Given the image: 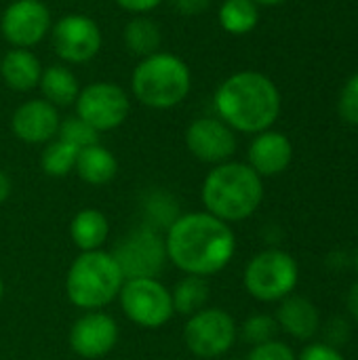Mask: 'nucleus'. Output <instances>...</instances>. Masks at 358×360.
Wrapping results in <instances>:
<instances>
[{"label": "nucleus", "instance_id": "nucleus-1", "mask_svg": "<svg viewBox=\"0 0 358 360\" xmlns=\"http://www.w3.org/2000/svg\"><path fill=\"white\" fill-rule=\"evenodd\" d=\"M167 259L192 276H213L222 272L236 253V236L230 224L207 211L177 215L165 234Z\"/></svg>", "mask_w": 358, "mask_h": 360}, {"label": "nucleus", "instance_id": "nucleus-2", "mask_svg": "<svg viewBox=\"0 0 358 360\" xmlns=\"http://www.w3.org/2000/svg\"><path fill=\"white\" fill-rule=\"evenodd\" d=\"M219 118L238 133H264L281 114L276 84L260 72H236L228 76L213 95Z\"/></svg>", "mask_w": 358, "mask_h": 360}, {"label": "nucleus", "instance_id": "nucleus-3", "mask_svg": "<svg viewBox=\"0 0 358 360\" xmlns=\"http://www.w3.org/2000/svg\"><path fill=\"white\" fill-rule=\"evenodd\" d=\"M200 198L205 211L226 224L251 217L264 200L262 177L245 162L215 165L203 181Z\"/></svg>", "mask_w": 358, "mask_h": 360}, {"label": "nucleus", "instance_id": "nucleus-4", "mask_svg": "<svg viewBox=\"0 0 358 360\" xmlns=\"http://www.w3.org/2000/svg\"><path fill=\"white\" fill-rule=\"evenodd\" d=\"M192 89V72L188 63L173 55L158 51L143 57L131 74V91L135 99L152 110H171L179 105Z\"/></svg>", "mask_w": 358, "mask_h": 360}, {"label": "nucleus", "instance_id": "nucleus-5", "mask_svg": "<svg viewBox=\"0 0 358 360\" xmlns=\"http://www.w3.org/2000/svg\"><path fill=\"white\" fill-rule=\"evenodd\" d=\"M124 285V274L114 259L112 253L99 251H84L80 253L65 276V295L68 300L84 310H101L114 300Z\"/></svg>", "mask_w": 358, "mask_h": 360}, {"label": "nucleus", "instance_id": "nucleus-6", "mask_svg": "<svg viewBox=\"0 0 358 360\" xmlns=\"http://www.w3.org/2000/svg\"><path fill=\"white\" fill-rule=\"evenodd\" d=\"M300 270L295 259L281 249H266L253 255L245 268V289L257 302H283L298 287Z\"/></svg>", "mask_w": 358, "mask_h": 360}, {"label": "nucleus", "instance_id": "nucleus-7", "mask_svg": "<svg viewBox=\"0 0 358 360\" xmlns=\"http://www.w3.org/2000/svg\"><path fill=\"white\" fill-rule=\"evenodd\" d=\"M118 302L124 316L141 329H160L175 314L171 291L158 278H127Z\"/></svg>", "mask_w": 358, "mask_h": 360}, {"label": "nucleus", "instance_id": "nucleus-8", "mask_svg": "<svg viewBox=\"0 0 358 360\" xmlns=\"http://www.w3.org/2000/svg\"><path fill=\"white\" fill-rule=\"evenodd\" d=\"M238 327L222 308H203L188 316L184 327V344L198 359H219L236 342Z\"/></svg>", "mask_w": 358, "mask_h": 360}, {"label": "nucleus", "instance_id": "nucleus-9", "mask_svg": "<svg viewBox=\"0 0 358 360\" xmlns=\"http://www.w3.org/2000/svg\"><path fill=\"white\" fill-rule=\"evenodd\" d=\"M124 281L127 278H156L167 262L165 236L152 226H141L127 234L112 251Z\"/></svg>", "mask_w": 358, "mask_h": 360}, {"label": "nucleus", "instance_id": "nucleus-10", "mask_svg": "<svg viewBox=\"0 0 358 360\" xmlns=\"http://www.w3.org/2000/svg\"><path fill=\"white\" fill-rule=\"evenodd\" d=\"M131 112V99L124 89L114 82H91L80 89L76 99V116L91 124L97 133L118 129Z\"/></svg>", "mask_w": 358, "mask_h": 360}, {"label": "nucleus", "instance_id": "nucleus-11", "mask_svg": "<svg viewBox=\"0 0 358 360\" xmlns=\"http://www.w3.org/2000/svg\"><path fill=\"white\" fill-rule=\"evenodd\" d=\"M51 40L61 61L80 65L97 57L103 36L97 21L80 13H70L55 21L51 27Z\"/></svg>", "mask_w": 358, "mask_h": 360}, {"label": "nucleus", "instance_id": "nucleus-12", "mask_svg": "<svg viewBox=\"0 0 358 360\" xmlns=\"http://www.w3.org/2000/svg\"><path fill=\"white\" fill-rule=\"evenodd\" d=\"M51 27V11L42 0H13L0 17V34L13 49L36 46Z\"/></svg>", "mask_w": 358, "mask_h": 360}, {"label": "nucleus", "instance_id": "nucleus-13", "mask_svg": "<svg viewBox=\"0 0 358 360\" xmlns=\"http://www.w3.org/2000/svg\"><path fill=\"white\" fill-rule=\"evenodd\" d=\"M186 146L196 160L215 167L228 162L234 156L236 135L222 118L203 116L188 124Z\"/></svg>", "mask_w": 358, "mask_h": 360}, {"label": "nucleus", "instance_id": "nucleus-14", "mask_svg": "<svg viewBox=\"0 0 358 360\" xmlns=\"http://www.w3.org/2000/svg\"><path fill=\"white\" fill-rule=\"evenodd\" d=\"M118 335V325L110 314L101 310H91L74 321L68 342L76 356L97 360L108 356L116 348Z\"/></svg>", "mask_w": 358, "mask_h": 360}, {"label": "nucleus", "instance_id": "nucleus-15", "mask_svg": "<svg viewBox=\"0 0 358 360\" xmlns=\"http://www.w3.org/2000/svg\"><path fill=\"white\" fill-rule=\"evenodd\" d=\"M61 118L53 103L46 99H27L23 101L11 118V129L17 139L23 143H49L57 137Z\"/></svg>", "mask_w": 358, "mask_h": 360}, {"label": "nucleus", "instance_id": "nucleus-16", "mask_svg": "<svg viewBox=\"0 0 358 360\" xmlns=\"http://www.w3.org/2000/svg\"><path fill=\"white\" fill-rule=\"evenodd\" d=\"M293 158V146L287 135L279 131L257 133L249 146V167L260 177H274L283 173Z\"/></svg>", "mask_w": 358, "mask_h": 360}, {"label": "nucleus", "instance_id": "nucleus-17", "mask_svg": "<svg viewBox=\"0 0 358 360\" xmlns=\"http://www.w3.org/2000/svg\"><path fill=\"white\" fill-rule=\"evenodd\" d=\"M274 319L279 323V329H283L295 340H310L321 327V316L317 306L302 295L285 297Z\"/></svg>", "mask_w": 358, "mask_h": 360}, {"label": "nucleus", "instance_id": "nucleus-18", "mask_svg": "<svg viewBox=\"0 0 358 360\" xmlns=\"http://www.w3.org/2000/svg\"><path fill=\"white\" fill-rule=\"evenodd\" d=\"M0 76L8 89L25 93L40 84L42 63L30 49H11L0 59Z\"/></svg>", "mask_w": 358, "mask_h": 360}, {"label": "nucleus", "instance_id": "nucleus-19", "mask_svg": "<svg viewBox=\"0 0 358 360\" xmlns=\"http://www.w3.org/2000/svg\"><path fill=\"white\" fill-rule=\"evenodd\" d=\"M74 171L89 186H106L118 175V160L108 148L95 143L78 152Z\"/></svg>", "mask_w": 358, "mask_h": 360}, {"label": "nucleus", "instance_id": "nucleus-20", "mask_svg": "<svg viewBox=\"0 0 358 360\" xmlns=\"http://www.w3.org/2000/svg\"><path fill=\"white\" fill-rule=\"evenodd\" d=\"M110 234L108 217L99 209H80L70 221V238L74 245L84 251H99Z\"/></svg>", "mask_w": 358, "mask_h": 360}, {"label": "nucleus", "instance_id": "nucleus-21", "mask_svg": "<svg viewBox=\"0 0 358 360\" xmlns=\"http://www.w3.org/2000/svg\"><path fill=\"white\" fill-rule=\"evenodd\" d=\"M38 86L42 91V99H46L55 108L76 103L78 93H80V84H78L76 74L65 65L42 68V76H40Z\"/></svg>", "mask_w": 358, "mask_h": 360}, {"label": "nucleus", "instance_id": "nucleus-22", "mask_svg": "<svg viewBox=\"0 0 358 360\" xmlns=\"http://www.w3.org/2000/svg\"><path fill=\"white\" fill-rule=\"evenodd\" d=\"M122 38H124V46L129 49V53L131 55H137L141 59L158 53V49L162 44L160 25L154 19L146 17V15H135L124 25Z\"/></svg>", "mask_w": 358, "mask_h": 360}, {"label": "nucleus", "instance_id": "nucleus-23", "mask_svg": "<svg viewBox=\"0 0 358 360\" xmlns=\"http://www.w3.org/2000/svg\"><path fill=\"white\" fill-rule=\"evenodd\" d=\"M173 300V310L184 316H192L198 310L205 308L209 300V283L203 276H192L186 274L171 291Z\"/></svg>", "mask_w": 358, "mask_h": 360}, {"label": "nucleus", "instance_id": "nucleus-24", "mask_svg": "<svg viewBox=\"0 0 358 360\" xmlns=\"http://www.w3.org/2000/svg\"><path fill=\"white\" fill-rule=\"evenodd\" d=\"M260 21V8L253 0H224L219 8V23L228 34H249Z\"/></svg>", "mask_w": 358, "mask_h": 360}, {"label": "nucleus", "instance_id": "nucleus-25", "mask_svg": "<svg viewBox=\"0 0 358 360\" xmlns=\"http://www.w3.org/2000/svg\"><path fill=\"white\" fill-rule=\"evenodd\" d=\"M78 152H80L78 148L55 137L53 141L44 143V150L40 156V167L49 177H65V175H70V171H74Z\"/></svg>", "mask_w": 358, "mask_h": 360}, {"label": "nucleus", "instance_id": "nucleus-26", "mask_svg": "<svg viewBox=\"0 0 358 360\" xmlns=\"http://www.w3.org/2000/svg\"><path fill=\"white\" fill-rule=\"evenodd\" d=\"M99 135L101 133H97L91 124H87L78 116H70V118L61 120L59 131H57V137L61 141H65V143H70V146H74L78 150L99 143Z\"/></svg>", "mask_w": 358, "mask_h": 360}, {"label": "nucleus", "instance_id": "nucleus-27", "mask_svg": "<svg viewBox=\"0 0 358 360\" xmlns=\"http://www.w3.org/2000/svg\"><path fill=\"white\" fill-rule=\"evenodd\" d=\"M279 333V323L274 316L270 314H255V316H249L243 327H241V335L247 344L251 346H260V344H266V342H272L274 335Z\"/></svg>", "mask_w": 358, "mask_h": 360}, {"label": "nucleus", "instance_id": "nucleus-28", "mask_svg": "<svg viewBox=\"0 0 358 360\" xmlns=\"http://www.w3.org/2000/svg\"><path fill=\"white\" fill-rule=\"evenodd\" d=\"M247 360H298V356L287 344L272 340V342L253 346Z\"/></svg>", "mask_w": 358, "mask_h": 360}, {"label": "nucleus", "instance_id": "nucleus-29", "mask_svg": "<svg viewBox=\"0 0 358 360\" xmlns=\"http://www.w3.org/2000/svg\"><path fill=\"white\" fill-rule=\"evenodd\" d=\"M340 114L346 122L358 124V74L352 76L340 95Z\"/></svg>", "mask_w": 358, "mask_h": 360}, {"label": "nucleus", "instance_id": "nucleus-30", "mask_svg": "<svg viewBox=\"0 0 358 360\" xmlns=\"http://www.w3.org/2000/svg\"><path fill=\"white\" fill-rule=\"evenodd\" d=\"M298 360H346L338 348L329 346V344H310L304 348V352L300 354Z\"/></svg>", "mask_w": 358, "mask_h": 360}, {"label": "nucleus", "instance_id": "nucleus-31", "mask_svg": "<svg viewBox=\"0 0 358 360\" xmlns=\"http://www.w3.org/2000/svg\"><path fill=\"white\" fill-rule=\"evenodd\" d=\"M169 4L184 17H196L211 6V0H169Z\"/></svg>", "mask_w": 358, "mask_h": 360}, {"label": "nucleus", "instance_id": "nucleus-32", "mask_svg": "<svg viewBox=\"0 0 358 360\" xmlns=\"http://www.w3.org/2000/svg\"><path fill=\"white\" fill-rule=\"evenodd\" d=\"M120 8L129 11V13H135V15H143V13H150L154 11L162 0H114Z\"/></svg>", "mask_w": 358, "mask_h": 360}, {"label": "nucleus", "instance_id": "nucleus-33", "mask_svg": "<svg viewBox=\"0 0 358 360\" xmlns=\"http://www.w3.org/2000/svg\"><path fill=\"white\" fill-rule=\"evenodd\" d=\"M348 335H350V329H348V325H346L344 319H333V321L329 323V329H327V338L331 340L329 346L335 348V346L342 344Z\"/></svg>", "mask_w": 358, "mask_h": 360}, {"label": "nucleus", "instance_id": "nucleus-34", "mask_svg": "<svg viewBox=\"0 0 358 360\" xmlns=\"http://www.w3.org/2000/svg\"><path fill=\"white\" fill-rule=\"evenodd\" d=\"M346 306H348V312L350 316L358 323V283H354L348 291V297H346Z\"/></svg>", "mask_w": 358, "mask_h": 360}, {"label": "nucleus", "instance_id": "nucleus-35", "mask_svg": "<svg viewBox=\"0 0 358 360\" xmlns=\"http://www.w3.org/2000/svg\"><path fill=\"white\" fill-rule=\"evenodd\" d=\"M11 190H13L11 177L0 169V205H2V202H6V198L11 196Z\"/></svg>", "mask_w": 358, "mask_h": 360}, {"label": "nucleus", "instance_id": "nucleus-36", "mask_svg": "<svg viewBox=\"0 0 358 360\" xmlns=\"http://www.w3.org/2000/svg\"><path fill=\"white\" fill-rule=\"evenodd\" d=\"M255 4H266V6H276V4H283L287 0H253Z\"/></svg>", "mask_w": 358, "mask_h": 360}, {"label": "nucleus", "instance_id": "nucleus-37", "mask_svg": "<svg viewBox=\"0 0 358 360\" xmlns=\"http://www.w3.org/2000/svg\"><path fill=\"white\" fill-rule=\"evenodd\" d=\"M2 297H4V283H2V276H0V302H2Z\"/></svg>", "mask_w": 358, "mask_h": 360}, {"label": "nucleus", "instance_id": "nucleus-38", "mask_svg": "<svg viewBox=\"0 0 358 360\" xmlns=\"http://www.w3.org/2000/svg\"><path fill=\"white\" fill-rule=\"evenodd\" d=\"M354 264H357V270H358V251H357V257H354Z\"/></svg>", "mask_w": 358, "mask_h": 360}, {"label": "nucleus", "instance_id": "nucleus-39", "mask_svg": "<svg viewBox=\"0 0 358 360\" xmlns=\"http://www.w3.org/2000/svg\"><path fill=\"white\" fill-rule=\"evenodd\" d=\"M230 360H241V359H230Z\"/></svg>", "mask_w": 358, "mask_h": 360}]
</instances>
